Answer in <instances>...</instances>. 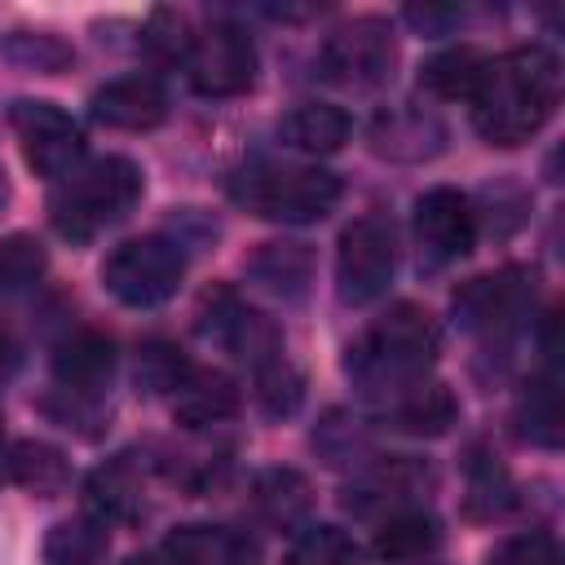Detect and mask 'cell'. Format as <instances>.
<instances>
[{
	"label": "cell",
	"mask_w": 565,
	"mask_h": 565,
	"mask_svg": "<svg viewBox=\"0 0 565 565\" xmlns=\"http://www.w3.org/2000/svg\"><path fill=\"white\" fill-rule=\"evenodd\" d=\"M353 132V119L331 102H300L282 115L278 137L300 154H335Z\"/></svg>",
	"instance_id": "cell-24"
},
{
	"label": "cell",
	"mask_w": 565,
	"mask_h": 565,
	"mask_svg": "<svg viewBox=\"0 0 565 565\" xmlns=\"http://www.w3.org/2000/svg\"><path fill=\"white\" fill-rule=\"evenodd\" d=\"M146 190V172L124 154H102L79 163L71 177H62L49 194V221L62 238L88 243L102 230L119 225Z\"/></svg>",
	"instance_id": "cell-3"
},
{
	"label": "cell",
	"mask_w": 565,
	"mask_h": 565,
	"mask_svg": "<svg viewBox=\"0 0 565 565\" xmlns=\"http://www.w3.org/2000/svg\"><path fill=\"white\" fill-rule=\"evenodd\" d=\"M199 331L207 340H216L221 349H230L247 366L282 353V331L260 309H252L238 291H230V287H212L203 296V305H199Z\"/></svg>",
	"instance_id": "cell-12"
},
{
	"label": "cell",
	"mask_w": 565,
	"mask_h": 565,
	"mask_svg": "<svg viewBox=\"0 0 565 565\" xmlns=\"http://www.w3.org/2000/svg\"><path fill=\"white\" fill-rule=\"evenodd\" d=\"M18 366V344L9 340V331H0V380H9Z\"/></svg>",
	"instance_id": "cell-40"
},
{
	"label": "cell",
	"mask_w": 565,
	"mask_h": 565,
	"mask_svg": "<svg viewBox=\"0 0 565 565\" xmlns=\"http://www.w3.org/2000/svg\"><path fill=\"white\" fill-rule=\"evenodd\" d=\"M190 375V358L181 353V344L172 340H146L137 349V388L150 397H172L177 384Z\"/></svg>",
	"instance_id": "cell-35"
},
{
	"label": "cell",
	"mask_w": 565,
	"mask_h": 565,
	"mask_svg": "<svg viewBox=\"0 0 565 565\" xmlns=\"http://www.w3.org/2000/svg\"><path fill=\"white\" fill-rule=\"evenodd\" d=\"M393 66H397L393 22L371 18V13L353 18V22H340L318 49L322 79L344 84V88H375V84L393 79Z\"/></svg>",
	"instance_id": "cell-8"
},
{
	"label": "cell",
	"mask_w": 565,
	"mask_h": 565,
	"mask_svg": "<svg viewBox=\"0 0 565 565\" xmlns=\"http://www.w3.org/2000/svg\"><path fill=\"white\" fill-rule=\"evenodd\" d=\"M490 565H565L561 556V543L543 530H530V534H512L503 539L494 552H490Z\"/></svg>",
	"instance_id": "cell-37"
},
{
	"label": "cell",
	"mask_w": 565,
	"mask_h": 565,
	"mask_svg": "<svg viewBox=\"0 0 565 565\" xmlns=\"http://www.w3.org/2000/svg\"><path fill=\"white\" fill-rule=\"evenodd\" d=\"M9 124L18 132V146H22L26 168L35 177L62 181V177H71L79 168V159H84V132H79V124L57 102L18 97L9 106Z\"/></svg>",
	"instance_id": "cell-9"
},
{
	"label": "cell",
	"mask_w": 565,
	"mask_h": 565,
	"mask_svg": "<svg viewBox=\"0 0 565 565\" xmlns=\"http://www.w3.org/2000/svg\"><path fill=\"white\" fill-rule=\"evenodd\" d=\"M0 57L26 75H62L75 66V49L53 35V31H31V26H18L9 35H0Z\"/></svg>",
	"instance_id": "cell-29"
},
{
	"label": "cell",
	"mask_w": 565,
	"mask_h": 565,
	"mask_svg": "<svg viewBox=\"0 0 565 565\" xmlns=\"http://www.w3.org/2000/svg\"><path fill=\"white\" fill-rule=\"evenodd\" d=\"M433 486V472L424 459L411 455H388V459H366L353 481L344 486V512L366 516V521H384L397 508H411L424 490Z\"/></svg>",
	"instance_id": "cell-13"
},
{
	"label": "cell",
	"mask_w": 565,
	"mask_h": 565,
	"mask_svg": "<svg viewBox=\"0 0 565 565\" xmlns=\"http://www.w3.org/2000/svg\"><path fill=\"white\" fill-rule=\"evenodd\" d=\"M247 503H252L260 525L282 530V534H300L313 516V486L296 468H265L252 477Z\"/></svg>",
	"instance_id": "cell-18"
},
{
	"label": "cell",
	"mask_w": 565,
	"mask_h": 565,
	"mask_svg": "<svg viewBox=\"0 0 565 565\" xmlns=\"http://www.w3.org/2000/svg\"><path fill=\"white\" fill-rule=\"evenodd\" d=\"M168 402H172V419L181 428H216V424L238 415L243 397H238V384L225 371L190 366V375L177 384V393Z\"/></svg>",
	"instance_id": "cell-19"
},
{
	"label": "cell",
	"mask_w": 565,
	"mask_h": 565,
	"mask_svg": "<svg viewBox=\"0 0 565 565\" xmlns=\"http://www.w3.org/2000/svg\"><path fill=\"white\" fill-rule=\"evenodd\" d=\"M459 419V402L446 384H415L406 393H397L393 402H384L380 411V424H388L393 433H406V437H446Z\"/></svg>",
	"instance_id": "cell-21"
},
{
	"label": "cell",
	"mask_w": 565,
	"mask_h": 565,
	"mask_svg": "<svg viewBox=\"0 0 565 565\" xmlns=\"http://www.w3.org/2000/svg\"><path fill=\"white\" fill-rule=\"evenodd\" d=\"M481 212H486L494 234H512L525 221V194L516 185H486L481 190V207L472 203V216H481Z\"/></svg>",
	"instance_id": "cell-38"
},
{
	"label": "cell",
	"mask_w": 565,
	"mask_h": 565,
	"mask_svg": "<svg viewBox=\"0 0 565 565\" xmlns=\"http://www.w3.org/2000/svg\"><path fill=\"white\" fill-rule=\"evenodd\" d=\"M9 481H18L31 494L53 499L71 486V463L49 441H13L9 446Z\"/></svg>",
	"instance_id": "cell-27"
},
{
	"label": "cell",
	"mask_w": 565,
	"mask_h": 565,
	"mask_svg": "<svg viewBox=\"0 0 565 565\" xmlns=\"http://www.w3.org/2000/svg\"><path fill=\"white\" fill-rule=\"evenodd\" d=\"M124 565H168V561H163L159 552H146V556H128Z\"/></svg>",
	"instance_id": "cell-41"
},
{
	"label": "cell",
	"mask_w": 565,
	"mask_h": 565,
	"mask_svg": "<svg viewBox=\"0 0 565 565\" xmlns=\"http://www.w3.org/2000/svg\"><path fill=\"white\" fill-rule=\"evenodd\" d=\"M397 274V230L388 216L366 212L344 225L335 243V296L353 309L375 305Z\"/></svg>",
	"instance_id": "cell-7"
},
{
	"label": "cell",
	"mask_w": 565,
	"mask_h": 565,
	"mask_svg": "<svg viewBox=\"0 0 565 565\" xmlns=\"http://www.w3.org/2000/svg\"><path fill=\"white\" fill-rule=\"evenodd\" d=\"M88 110L102 128H115V132H150L168 119V93L159 79L150 75H119V79H106L93 97H88Z\"/></svg>",
	"instance_id": "cell-15"
},
{
	"label": "cell",
	"mask_w": 565,
	"mask_h": 565,
	"mask_svg": "<svg viewBox=\"0 0 565 565\" xmlns=\"http://www.w3.org/2000/svg\"><path fill=\"white\" fill-rule=\"evenodd\" d=\"M539 300V274L525 265H503L494 274L468 278L455 296H450V313L463 331L481 335V340H512Z\"/></svg>",
	"instance_id": "cell-6"
},
{
	"label": "cell",
	"mask_w": 565,
	"mask_h": 565,
	"mask_svg": "<svg viewBox=\"0 0 565 565\" xmlns=\"http://www.w3.org/2000/svg\"><path fill=\"white\" fill-rule=\"evenodd\" d=\"M256 71H260L256 44L238 22L221 18L194 35L185 75H190V88L199 97H238L256 84Z\"/></svg>",
	"instance_id": "cell-10"
},
{
	"label": "cell",
	"mask_w": 565,
	"mask_h": 565,
	"mask_svg": "<svg viewBox=\"0 0 565 565\" xmlns=\"http://www.w3.org/2000/svg\"><path fill=\"white\" fill-rule=\"evenodd\" d=\"M411 230H415V247L419 260L428 269L455 265L472 252L477 243V216H472V199L459 194L455 185H433L415 199L411 212Z\"/></svg>",
	"instance_id": "cell-11"
},
{
	"label": "cell",
	"mask_w": 565,
	"mask_h": 565,
	"mask_svg": "<svg viewBox=\"0 0 565 565\" xmlns=\"http://www.w3.org/2000/svg\"><path fill=\"white\" fill-rule=\"evenodd\" d=\"M252 397L269 419H287L305 402V375L287 353H274L252 366Z\"/></svg>",
	"instance_id": "cell-30"
},
{
	"label": "cell",
	"mask_w": 565,
	"mask_h": 565,
	"mask_svg": "<svg viewBox=\"0 0 565 565\" xmlns=\"http://www.w3.org/2000/svg\"><path fill=\"white\" fill-rule=\"evenodd\" d=\"M247 274L260 291L278 296V300H305L309 296V282H313V252L305 243H265L252 260H247Z\"/></svg>",
	"instance_id": "cell-23"
},
{
	"label": "cell",
	"mask_w": 565,
	"mask_h": 565,
	"mask_svg": "<svg viewBox=\"0 0 565 565\" xmlns=\"http://www.w3.org/2000/svg\"><path fill=\"white\" fill-rule=\"evenodd\" d=\"M516 499V486L508 477V468L486 455V450H472L468 459V512L472 516H503Z\"/></svg>",
	"instance_id": "cell-34"
},
{
	"label": "cell",
	"mask_w": 565,
	"mask_h": 565,
	"mask_svg": "<svg viewBox=\"0 0 565 565\" xmlns=\"http://www.w3.org/2000/svg\"><path fill=\"white\" fill-rule=\"evenodd\" d=\"M49 269V252L35 234H9L0 238V300L26 296Z\"/></svg>",
	"instance_id": "cell-32"
},
{
	"label": "cell",
	"mask_w": 565,
	"mask_h": 565,
	"mask_svg": "<svg viewBox=\"0 0 565 565\" xmlns=\"http://www.w3.org/2000/svg\"><path fill=\"white\" fill-rule=\"evenodd\" d=\"M9 207V177H4V168H0V212Z\"/></svg>",
	"instance_id": "cell-42"
},
{
	"label": "cell",
	"mask_w": 565,
	"mask_h": 565,
	"mask_svg": "<svg viewBox=\"0 0 565 565\" xmlns=\"http://www.w3.org/2000/svg\"><path fill=\"white\" fill-rule=\"evenodd\" d=\"M282 565H362V552L340 525H305Z\"/></svg>",
	"instance_id": "cell-36"
},
{
	"label": "cell",
	"mask_w": 565,
	"mask_h": 565,
	"mask_svg": "<svg viewBox=\"0 0 565 565\" xmlns=\"http://www.w3.org/2000/svg\"><path fill=\"white\" fill-rule=\"evenodd\" d=\"M437 353H441V331L433 313L411 300H397L344 349V375L362 397L393 402L397 393L428 380Z\"/></svg>",
	"instance_id": "cell-2"
},
{
	"label": "cell",
	"mask_w": 565,
	"mask_h": 565,
	"mask_svg": "<svg viewBox=\"0 0 565 565\" xmlns=\"http://www.w3.org/2000/svg\"><path fill=\"white\" fill-rule=\"evenodd\" d=\"M512 424H516V433L530 446H543V450H556L561 446V388H556V375L552 371H543V375H534L525 384V393L516 397Z\"/></svg>",
	"instance_id": "cell-26"
},
{
	"label": "cell",
	"mask_w": 565,
	"mask_h": 565,
	"mask_svg": "<svg viewBox=\"0 0 565 565\" xmlns=\"http://www.w3.org/2000/svg\"><path fill=\"white\" fill-rule=\"evenodd\" d=\"M313 450L331 468H362L371 459V428L349 411H327L313 428Z\"/></svg>",
	"instance_id": "cell-31"
},
{
	"label": "cell",
	"mask_w": 565,
	"mask_h": 565,
	"mask_svg": "<svg viewBox=\"0 0 565 565\" xmlns=\"http://www.w3.org/2000/svg\"><path fill=\"white\" fill-rule=\"evenodd\" d=\"M419 35H446L455 22H463V9H450V4H411L402 13Z\"/></svg>",
	"instance_id": "cell-39"
},
{
	"label": "cell",
	"mask_w": 565,
	"mask_h": 565,
	"mask_svg": "<svg viewBox=\"0 0 565 565\" xmlns=\"http://www.w3.org/2000/svg\"><path fill=\"white\" fill-rule=\"evenodd\" d=\"M84 508L102 525H128L146 508V481L137 455H110L84 477Z\"/></svg>",
	"instance_id": "cell-16"
},
{
	"label": "cell",
	"mask_w": 565,
	"mask_h": 565,
	"mask_svg": "<svg viewBox=\"0 0 565 565\" xmlns=\"http://www.w3.org/2000/svg\"><path fill=\"white\" fill-rule=\"evenodd\" d=\"M110 380H115V344H110V335H102L93 327H79V331H66L57 340V349H53V388H62L71 397L102 402Z\"/></svg>",
	"instance_id": "cell-14"
},
{
	"label": "cell",
	"mask_w": 565,
	"mask_h": 565,
	"mask_svg": "<svg viewBox=\"0 0 565 565\" xmlns=\"http://www.w3.org/2000/svg\"><path fill=\"white\" fill-rule=\"evenodd\" d=\"M486 53L472 49V44H450L441 53H433L424 66H419V88L441 97V102H472L477 88H481V75H486Z\"/></svg>",
	"instance_id": "cell-25"
},
{
	"label": "cell",
	"mask_w": 565,
	"mask_h": 565,
	"mask_svg": "<svg viewBox=\"0 0 565 565\" xmlns=\"http://www.w3.org/2000/svg\"><path fill=\"white\" fill-rule=\"evenodd\" d=\"M344 185L327 168H296V163H247L230 177V199L260 216L282 225H309L322 221L340 203Z\"/></svg>",
	"instance_id": "cell-4"
},
{
	"label": "cell",
	"mask_w": 565,
	"mask_h": 565,
	"mask_svg": "<svg viewBox=\"0 0 565 565\" xmlns=\"http://www.w3.org/2000/svg\"><path fill=\"white\" fill-rule=\"evenodd\" d=\"M194 26H190V18L181 13V9H168V4H159V9H150V18H146V26H141V49L159 62V66H185L190 62V49H194Z\"/></svg>",
	"instance_id": "cell-33"
},
{
	"label": "cell",
	"mask_w": 565,
	"mask_h": 565,
	"mask_svg": "<svg viewBox=\"0 0 565 565\" xmlns=\"http://www.w3.org/2000/svg\"><path fill=\"white\" fill-rule=\"evenodd\" d=\"M159 556L168 565H256V543L230 525H177Z\"/></svg>",
	"instance_id": "cell-20"
},
{
	"label": "cell",
	"mask_w": 565,
	"mask_h": 565,
	"mask_svg": "<svg viewBox=\"0 0 565 565\" xmlns=\"http://www.w3.org/2000/svg\"><path fill=\"white\" fill-rule=\"evenodd\" d=\"M106 552H110V534L88 512L66 516L44 534V565H106Z\"/></svg>",
	"instance_id": "cell-28"
},
{
	"label": "cell",
	"mask_w": 565,
	"mask_h": 565,
	"mask_svg": "<svg viewBox=\"0 0 565 565\" xmlns=\"http://www.w3.org/2000/svg\"><path fill=\"white\" fill-rule=\"evenodd\" d=\"M561 102V62L543 44H521L486 62L481 88L472 97V124L490 146L530 141Z\"/></svg>",
	"instance_id": "cell-1"
},
{
	"label": "cell",
	"mask_w": 565,
	"mask_h": 565,
	"mask_svg": "<svg viewBox=\"0 0 565 565\" xmlns=\"http://www.w3.org/2000/svg\"><path fill=\"white\" fill-rule=\"evenodd\" d=\"M441 146H446V128L424 106H393L371 119V150L380 159L419 163V159H433Z\"/></svg>",
	"instance_id": "cell-17"
},
{
	"label": "cell",
	"mask_w": 565,
	"mask_h": 565,
	"mask_svg": "<svg viewBox=\"0 0 565 565\" xmlns=\"http://www.w3.org/2000/svg\"><path fill=\"white\" fill-rule=\"evenodd\" d=\"M181 278H185V243L168 234L128 238L102 260L106 291L128 309H154L172 300Z\"/></svg>",
	"instance_id": "cell-5"
},
{
	"label": "cell",
	"mask_w": 565,
	"mask_h": 565,
	"mask_svg": "<svg viewBox=\"0 0 565 565\" xmlns=\"http://www.w3.org/2000/svg\"><path fill=\"white\" fill-rule=\"evenodd\" d=\"M437 543H441V521L424 503H411V508L388 512L375 525L371 552L388 565H411V561H424L428 552H437Z\"/></svg>",
	"instance_id": "cell-22"
}]
</instances>
